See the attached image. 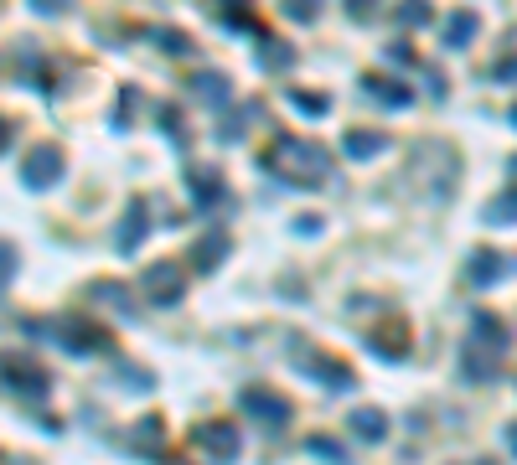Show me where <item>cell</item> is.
Returning <instances> with one entry per match:
<instances>
[{"mask_svg": "<svg viewBox=\"0 0 517 465\" xmlns=\"http://www.w3.org/2000/svg\"><path fill=\"white\" fill-rule=\"evenodd\" d=\"M192 445H197L212 465H233V460H238V429H233L228 419H207V424H197Z\"/></svg>", "mask_w": 517, "mask_h": 465, "instance_id": "6", "label": "cell"}, {"mask_svg": "<svg viewBox=\"0 0 517 465\" xmlns=\"http://www.w3.org/2000/svg\"><path fill=\"white\" fill-rule=\"evenodd\" d=\"M512 124H517V109H512Z\"/></svg>", "mask_w": 517, "mask_h": 465, "instance_id": "39", "label": "cell"}, {"mask_svg": "<svg viewBox=\"0 0 517 465\" xmlns=\"http://www.w3.org/2000/svg\"><path fill=\"white\" fill-rule=\"evenodd\" d=\"M259 62H264V68H290V62H295V47L280 42V37H264V42H259Z\"/></svg>", "mask_w": 517, "mask_h": 465, "instance_id": "25", "label": "cell"}, {"mask_svg": "<svg viewBox=\"0 0 517 465\" xmlns=\"http://www.w3.org/2000/svg\"><path fill=\"white\" fill-rule=\"evenodd\" d=\"M259 166L275 176V181H285V186H321V181L331 176V155H326V145H316V140L280 135L275 145L259 155Z\"/></svg>", "mask_w": 517, "mask_h": 465, "instance_id": "2", "label": "cell"}, {"mask_svg": "<svg viewBox=\"0 0 517 465\" xmlns=\"http://www.w3.org/2000/svg\"><path fill=\"white\" fill-rule=\"evenodd\" d=\"M290 104L300 109V114H326V93H311V88H290Z\"/></svg>", "mask_w": 517, "mask_h": 465, "instance_id": "28", "label": "cell"}, {"mask_svg": "<svg viewBox=\"0 0 517 465\" xmlns=\"http://www.w3.org/2000/svg\"><path fill=\"white\" fill-rule=\"evenodd\" d=\"M243 414H249L259 429H285L290 424V398H280L275 388H243Z\"/></svg>", "mask_w": 517, "mask_h": 465, "instance_id": "7", "label": "cell"}, {"mask_svg": "<svg viewBox=\"0 0 517 465\" xmlns=\"http://www.w3.org/2000/svg\"><path fill=\"white\" fill-rule=\"evenodd\" d=\"M347 429L357 434V440L378 445V440H388V414H383V409H373V403H357V409L347 414Z\"/></svg>", "mask_w": 517, "mask_h": 465, "instance_id": "14", "label": "cell"}, {"mask_svg": "<svg viewBox=\"0 0 517 465\" xmlns=\"http://www.w3.org/2000/svg\"><path fill=\"white\" fill-rule=\"evenodd\" d=\"M486 223H517V186H512L507 197L486 202Z\"/></svg>", "mask_w": 517, "mask_h": 465, "instance_id": "27", "label": "cell"}, {"mask_svg": "<svg viewBox=\"0 0 517 465\" xmlns=\"http://www.w3.org/2000/svg\"><path fill=\"white\" fill-rule=\"evenodd\" d=\"M156 42H161V47H171V52H192V42H187V37H176V31H156Z\"/></svg>", "mask_w": 517, "mask_h": 465, "instance_id": "32", "label": "cell"}, {"mask_svg": "<svg viewBox=\"0 0 517 465\" xmlns=\"http://www.w3.org/2000/svg\"><path fill=\"white\" fill-rule=\"evenodd\" d=\"M223 254H228V233H223V228H212V233L192 248V269H197V274H212Z\"/></svg>", "mask_w": 517, "mask_h": 465, "instance_id": "17", "label": "cell"}, {"mask_svg": "<svg viewBox=\"0 0 517 465\" xmlns=\"http://www.w3.org/2000/svg\"><path fill=\"white\" fill-rule=\"evenodd\" d=\"M507 450L517 455V424H507Z\"/></svg>", "mask_w": 517, "mask_h": 465, "instance_id": "36", "label": "cell"}, {"mask_svg": "<svg viewBox=\"0 0 517 465\" xmlns=\"http://www.w3.org/2000/svg\"><path fill=\"white\" fill-rule=\"evenodd\" d=\"M140 295L150 300V305H176L181 295H187V269L181 264H150L145 269V279H140Z\"/></svg>", "mask_w": 517, "mask_h": 465, "instance_id": "5", "label": "cell"}, {"mask_svg": "<svg viewBox=\"0 0 517 465\" xmlns=\"http://www.w3.org/2000/svg\"><path fill=\"white\" fill-rule=\"evenodd\" d=\"M507 176H512V186H517V155H512V161H507Z\"/></svg>", "mask_w": 517, "mask_h": 465, "instance_id": "37", "label": "cell"}, {"mask_svg": "<svg viewBox=\"0 0 517 465\" xmlns=\"http://www.w3.org/2000/svg\"><path fill=\"white\" fill-rule=\"evenodd\" d=\"M362 88H368L373 99H383L388 109H409L414 104V88L399 83V78H383V73H368V78H362Z\"/></svg>", "mask_w": 517, "mask_h": 465, "instance_id": "15", "label": "cell"}, {"mask_svg": "<svg viewBox=\"0 0 517 465\" xmlns=\"http://www.w3.org/2000/svg\"><path fill=\"white\" fill-rule=\"evenodd\" d=\"M507 274H517V254H507V248H476V254L466 259V279L476 290H492V285H502Z\"/></svg>", "mask_w": 517, "mask_h": 465, "instance_id": "4", "label": "cell"}, {"mask_svg": "<svg viewBox=\"0 0 517 465\" xmlns=\"http://www.w3.org/2000/svg\"><path fill=\"white\" fill-rule=\"evenodd\" d=\"M342 145H347L352 161H373V155H383V150H388V135H383V130H347V135H342Z\"/></svg>", "mask_w": 517, "mask_h": 465, "instance_id": "18", "label": "cell"}, {"mask_svg": "<svg viewBox=\"0 0 517 465\" xmlns=\"http://www.w3.org/2000/svg\"><path fill=\"white\" fill-rule=\"evenodd\" d=\"M192 93H197V99H207L212 109H228V78L223 73H212V68H202V73H192Z\"/></svg>", "mask_w": 517, "mask_h": 465, "instance_id": "19", "label": "cell"}, {"mask_svg": "<svg viewBox=\"0 0 517 465\" xmlns=\"http://www.w3.org/2000/svg\"><path fill=\"white\" fill-rule=\"evenodd\" d=\"M254 114H259V104H243L238 114H223L218 119V140H243V130L254 124Z\"/></svg>", "mask_w": 517, "mask_h": 465, "instance_id": "24", "label": "cell"}, {"mask_svg": "<svg viewBox=\"0 0 517 465\" xmlns=\"http://www.w3.org/2000/svg\"><path fill=\"white\" fill-rule=\"evenodd\" d=\"M311 450H316V455H326V460H342V450H337V445H331V440H326V434H316V440H311Z\"/></svg>", "mask_w": 517, "mask_h": 465, "instance_id": "33", "label": "cell"}, {"mask_svg": "<svg viewBox=\"0 0 517 465\" xmlns=\"http://www.w3.org/2000/svg\"><path fill=\"white\" fill-rule=\"evenodd\" d=\"M455 181H461V155H455L445 140H424V145H414V155H409V186H414L419 197L450 202Z\"/></svg>", "mask_w": 517, "mask_h": 465, "instance_id": "3", "label": "cell"}, {"mask_svg": "<svg viewBox=\"0 0 517 465\" xmlns=\"http://www.w3.org/2000/svg\"><path fill=\"white\" fill-rule=\"evenodd\" d=\"M187 186H192V202L202 212L223 202V171H212V166H187Z\"/></svg>", "mask_w": 517, "mask_h": 465, "instance_id": "13", "label": "cell"}, {"mask_svg": "<svg viewBox=\"0 0 517 465\" xmlns=\"http://www.w3.org/2000/svg\"><path fill=\"white\" fill-rule=\"evenodd\" d=\"M52 378L47 367H37L32 357H6V393L11 398H47Z\"/></svg>", "mask_w": 517, "mask_h": 465, "instance_id": "10", "label": "cell"}, {"mask_svg": "<svg viewBox=\"0 0 517 465\" xmlns=\"http://www.w3.org/2000/svg\"><path fill=\"white\" fill-rule=\"evenodd\" d=\"M161 419H140L135 429H130V440H135V455H150V460H161L166 455V445H161Z\"/></svg>", "mask_w": 517, "mask_h": 465, "instance_id": "20", "label": "cell"}, {"mask_svg": "<svg viewBox=\"0 0 517 465\" xmlns=\"http://www.w3.org/2000/svg\"><path fill=\"white\" fill-rule=\"evenodd\" d=\"M88 300H99V305H114L119 316H135V300L125 285H114V279H104V285H88Z\"/></svg>", "mask_w": 517, "mask_h": 465, "instance_id": "21", "label": "cell"}, {"mask_svg": "<svg viewBox=\"0 0 517 465\" xmlns=\"http://www.w3.org/2000/svg\"><path fill=\"white\" fill-rule=\"evenodd\" d=\"M492 83H517V57H502L492 68Z\"/></svg>", "mask_w": 517, "mask_h": 465, "instance_id": "30", "label": "cell"}, {"mask_svg": "<svg viewBox=\"0 0 517 465\" xmlns=\"http://www.w3.org/2000/svg\"><path fill=\"white\" fill-rule=\"evenodd\" d=\"M295 367L306 372V378L326 383V388H352V367H347V362H337V357H326V352H300V357H295Z\"/></svg>", "mask_w": 517, "mask_h": 465, "instance_id": "11", "label": "cell"}, {"mask_svg": "<svg viewBox=\"0 0 517 465\" xmlns=\"http://www.w3.org/2000/svg\"><path fill=\"white\" fill-rule=\"evenodd\" d=\"M512 352V331L497 310H476L471 331H466V347H461V372L471 383H497L502 378V357Z\"/></svg>", "mask_w": 517, "mask_h": 465, "instance_id": "1", "label": "cell"}, {"mask_svg": "<svg viewBox=\"0 0 517 465\" xmlns=\"http://www.w3.org/2000/svg\"><path fill=\"white\" fill-rule=\"evenodd\" d=\"M502 57H517V31H507V42H502Z\"/></svg>", "mask_w": 517, "mask_h": 465, "instance_id": "35", "label": "cell"}, {"mask_svg": "<svg viewBox=\"0 0 517 465\" xmlns=\"http://www.w3.org/2000/svg\"><path fill=\"white\" fill-rule=\"evenodd\" d=\"M73 6H78V0H32V11H37V16H68Z\"/></svg>", "mask_w": 517, "mask_h": 465, "instance_id": "29", "label": "cell"}, {"mask_svg": "<svg viewBox=\"0 0 517 465\" xmlns=\"http://www.w3.org/2000/svg\"><path fill=\"white\" fill-rule=\"evenodd\" d=\"M52 336L63 341L68 352H78V357H83V352H109V331L94 326L88 316H63V321L52 326Z\"/></svg>", "mask_w": 517, "mask_h": 465, "instance_id": "8", "label": "cell"}, {"mask_svg": "<svg viewBox=\"0 0 517 465\" xmlns=\"http://www.w3.org/2000/svg\"><path fill=\"white\" fill-rule=\"evenodd\" d=\"M21 181L32 186V192H47L52 181H63V150L57 145H37L21 155Z\"/></svg>", "mask_w": 517, "mask_h": 465, "instance_id": "9", "label": "cell"}, {"mask_svg": "<svg viewBox=\"0 0 517 465\" xmlns=\"http://www.w3.org/2000/svg\"><path fill=\"white\" fill-rule=\"evenodd\" d=\"M471 465H497V460H471Z\"/></svg>", "mask_w": 517, "mask_h": 465, "instance_id": "38", "label": "cell"}, {"mask_svg": "<svg viewBox=\"0 0 517 465\" xmlns=\"http://www.w3.org/2000/svg\"><path fill=\"white\" fill-rule=\"evenodd\" d=\"M119 238H114V248L119 254H135L140 248V238L150 233V212H145V197H130L125 202V217H119V228H114Z\"/></svg>", "mask_w": 517, "mask_h": 465, "instance_id": "12", "label": "cell"}, {"mask_svg": "<svg viewBox=\"0 0 517 465\" xmlns=\"http://www.w3.org/2000/svg\"><path fill=\"white\" fill-rule=\"evenodd\" d=\"M393 21H399V26H430L435 21V6H430V0H399V6H393Z\"/></svg>", "mask_w": 517, "mask_h": 465, "instance_id": "23", "label": "cell"}, {"mask_svg": "<svg viewBox=\"0 0 517 465\" xmlns=\"http://www.w3.org/2000/svg\"><path fill=\"white\" fill-rule=\"evenodd\" d=\"M321 6H326V0H280V11H285L290 21H300V26H311V21L321 16Z\"/></svg>", "mask_w": 517, "mask_h": 465, "instance_id": "26", "label": "cell"}, {"mask_svg": "<svg viewBox=\"0 0 517 465\" xmlns=\"http://www.w3.org/2000/svg\"><path fill=\"white\" fill-rule=\"evenodd\" d=\"M476 26H481V21H476L471 11H450V16H445V47H466V42L476 37Z\"/></svg>", "mask_w": 517, "mask_h": 465, "instance_id": "22", "label": "cell"}, {"mask_svg": "<svg viewBox=\"0 0 517 465\" xmlns=\"http://www.w3.org/2000/svg\"><path fill=\"white\" fill-rule=\"evenodd\" d=\"M368 341H373V352H383V357L393 362V357H404V347H409V326H404L399 316H388V326L368 331Z\"/></svg>", "mask_w": 517, "mask_h": 465, "instance_id": "16", "label": "cell"}, {"mask_svg": "<svg viewBox=\"0 0 517 465\" xmlns=\"http://www.w3.org/2000/svg\"><path fill=\"white\" fill-rule=\"evenodd\" d=\"M373 11H378V0H347V16L352 21H368Z\"/></svg>", "mask_w": 517, "mask_h": 465, "instance_id": "31", "label": "cell"}, {"mask_svg": "<svg viewBox=\"0 0 517 465\" xmlns=\"http://www.w3.org/2000/svg\"><path fill=\"white\" fill-rule=\"evenodd\" d=\"M295 233H300V238H311V233H321V217H295Z\"/></svg>", "mask_w": 517, "mask_h": 465, "instance_id": "34", "label": "cell"}]
</instances>
